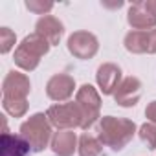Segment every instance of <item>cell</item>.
I'll list each match as a JSON object with an SVG mask.
<instances>
[{"instance_id":"13","label":"cell","mask_w":156,"mask_h":156,"mask_svg":"<svg viewBox=\"0 0 156 156\" xmlns=\"http://www.w3.org/2000/svg\"><path fill=\"white\" fill-rule=\"evenodd\" d=\"M35 33L41 35L50 46H53V44H59V41H61V37L64 33V26H62V22L59 19H55L51 15H44V17H41L37 20Z\"/></svg>"},{"instance_id":"6","label":"cell","mask_w":156,"mask_h":156,"mask_svg":"<svg viewBox=\"0 0 156 156\" xmlns=\"http://www.w3.org/2000/svg\"><path fill=\"white\" fill-rule=\"evenodd\" d=\"M68 51L77 57V59H92L98 50H99V42H98V37L90 31H73L70 37H68Z\"/></svg>"},{"instance_id":"20","label":"cell","mask_w":156,"mask_h":156,"mask_svg":"<svg viewBox=\"0 0 156 156\" xmlns=\"http://www.w3.org/2000/svg\"><path fill=\"white\" fill-rule=\"evenodd\" d=\"M26 8L30 9V11H33V13H37V15H48L51 9H53V4L51 2H39V0H28L26 2Z\"/></svg>"},{"instance_id":"14","label":"cell","mask_w":156,"mask_h":156,"mask_svg":"<svg viewBox=\"0 0 156 156\" xmlns=\"http://www.w3.org/2000/svg\"><path fill=\"white\" fill-rule=\"evenodd\" d=\"M79 145L73 130H57L51 138V151L57 156H72Z\"/></svg>"},{"instance_id":"1","label":"cell","mask_w":156,"mask_h":156,"mask_svg":"<svg viewBox=\"0 0 156 156\" xmlns=\"http://www.w3.org/2000/svg\"><path fill=\"white\" fill-rule=\"evenodd\" d=\"M136 134V125L130 119L125 118H114V116H105L99 119L98 127V140L110 147L112 151H121Z\"/></svg>"},{"instance_id":"16","label":"cell","mask_w":156,"mask_h":156,"mask_svg":"<svg viewBox=\"0 0 156 156\" xmlns=\"http://www.w3.org/2000/svg\"><path fill=\"white\" fill-rule=\"evenodd\" d=\"M77 151H79V156H101L103 151V143L90 136V134H83L79 138V145H77Z\"/></svg>"},{"instance_id":"9","label":"cell","mask_w":156,"mask_h":156,"mask_svg":"<svg viewBox=\"0 0 156 156\" xmlns=\"http://www.w3.org/2000/svg\"><path fill=\"white\" fill-rule=\"evenodd\" d=\"M127 22L136 31H149V30L156 28V15L147 6V0L145 2H136V4H132L129 8Z\"/></svg>"},{"instance_id":"17","label":"cell","mask_w":156,"mask_h":156,"mask_svg":"<svg viewBox=\"0 0 156 156\" xmlns=\"http://www.w3.org/2000/svg\"><path fill=\"white\" fill-rule=\"evenodd\" d=\"M2 107L4 110L13 118H22L28 112V99L22 98H4L2 96Z\"/></svg>"},{"instance_id":"15","label":"cell","mask_w":156,"mask_h":156,"mask_svg":"<svg viewBox=\"0 0 156 156\" xmlns=\"http://www.w3.org/2000/svg\"><path fill=\"white\" fill-rule=\"evenodd\" d=\"M30 149V143L20 134H2V156H26Z\"/></svg>"},{"instance_id":"2","label":"cell","mask_w":156,"mask_h":156,"mask_svg":"<svg viewBox=\"0 0 156 156\" xmlns=\"http://www.w3.org/2000/svg\"><path fill=\"white\" fill-rule=\"evenodd\" d=\"M50 50V44L37 33H31L28 37H24V41L17 46L15 50V64L26 72H31L39 66L41 57H44Z\"/></svg>"},{"instance_id":"18","label":"cell","mask_w":156,"mask_h":156,"mask_svg":"<svg viewBox=\"0 0 156 156\" xmlns=\"http://www.w3.org/2000/svg\"><path fill=\"white\" fill-rule=\"evenodd\" d=\"M140 138L149 149H156V125L154 123H143L140 127Z\"/></svg>"},{"instance_id":"5","label":"cell","mask_w":156,"mask_h":156,"mask_svg":"<svg viewBox=\"0 0 156 156\" xmlns=\"http://www.w3.org/2000/svg\"><path fill=\"white\" fill-rule=\"evenodd\" d=\"M46 116L51 123V127L59 130H72V129H81V110L75 101L70 103H57L51 105L46 110Z\"/></svg>"},{"instance_id":"8","label":"cell","mask_w":156,"mask_h":156,"mask_svg":"<svg viewBox=\"0 0 156 156\" xmlns=\"http://www.w3.org/2000/svg\"><path fill=\"white\" fill-rule=\"evenodd\" d=\"M130 53H156V28L149 31H129L123 41Z\"/></svg>"},{"instance_id":"19","label":"cell","mask_w":156,"mask_h":156,"mask_svg":"<svg viewBox=\"0 0 156 156\" xmlns=\"http://www.w3.org/2000/svg\"><path fill=\"white\" fill-rule=\"evenodd\" d=\"M17 42V37H15V31H11L9 28H0V51L2 53H8Z\"/></svg>"},{"instance_id":"3","label":"cell","mask_w":156,"mask_h":156,"mask_svg":"<svg viewBox=\"0 0 156 156\" xmlns=\"http://www.w3.org/2000/svg\"><path fill=\"white\" fill-rule=\"evenodd\" d=\"M20 136L30 143L31 151L41 152L51 141V123L46 114H33L20 125Z\"/></svg>"},{"instance_id":"7","label":"cell","mask_w":156,"mask_h":156,"mask_svg":"<svg viewBox=\"0 0 156 156\" xmlns=\"http://www.w3.org/2000/svg\"><path fill=\"white\" fill-rule=\"evenodd\" d=\"M75 90V79L68 73H55L46 83V94L51 101H68Z\"/></svg>"},{"instance_id":"22","label":"cell","mask_w":156,"mask_h":156,"mask_svg":"<svg viewBox=\"0 0 156 156\" xmlns=\"http://www.w3.org/2000/svg\"><path fill=\"white\" fill-rule=\"evenodd\" d=\"M147 6L151 8V11L156 15V0H147Z\"/></svg>"},{"instance_id":"10","label":"cell","mask_w":156,"mask_h":156,"mask_svg":"<svg viewBox=\"0 0 156 156\" xmlns=\"http://www.w3.org/2000/svg\"><path fill=\"white\" fill-rule=\"evenodd\" d=\"M96 81H98V87L99 90L105 94V96H114L116 88L119 87V83L123 81L121 79V68L114 62H105L98 68V73H96Z\"/></svg>"},{"instance_id":"12","label":"cell","mask_w":156,"mask_h":156,"mask_svg":"<svg viewBox=\"0 0 156 156\" xmlns=\"http://www.w3.org/2000/svg\"><path fill=\"white\" fill-rule=\"evenodd\" d=\"M141 98V83L138 77H125L114 92V101L119 107H134Z\"/></svg>"},{"instance_id":"4","label":"cell","mask_w":156,"mask_h":156,"mask_svg":"<svg viewBox=\"0 0 156 156\" xmlns=\"http://www.w3.org/2000/svg\"><path fill=\"white\" fill-rule=\"evenodd\" d=\"M75 103L79 105L81 110V129L87 130L90 129L98 118H99V108H101V98L99 92L92 85H83L75 94Z\"/></svg>"},{"instance_id":"21","label":"cell","mask_w":156,"mask_h":156,"mask_svg":"<svg viewBox=\"0 0 156 156\" xmlns=\"http://www.w3.org/2000/svg\"><path fill=\"white\" fill-rule=\"evenodd\" d=\"M145 116L149 118V121H151V123H154V125H156V101H152V103H149V105H147V108H145Z\"/></svg>"},{"instance_id":"11","label":"cell","mask_w":156,"mask_h":156,"mask_svg":"<svg viewBox=\"0 0 156 156\" xmlns=\"http://www.w3.org/2000/svg\"><path fill=\"white\" fill-rule=\"evenodd\" d=\"M31 90V83H30V77L26 73L20 72H8L6 79L2 83V94L4 98H22L28 99V94Z\"/></svg>"}]
</instances>
